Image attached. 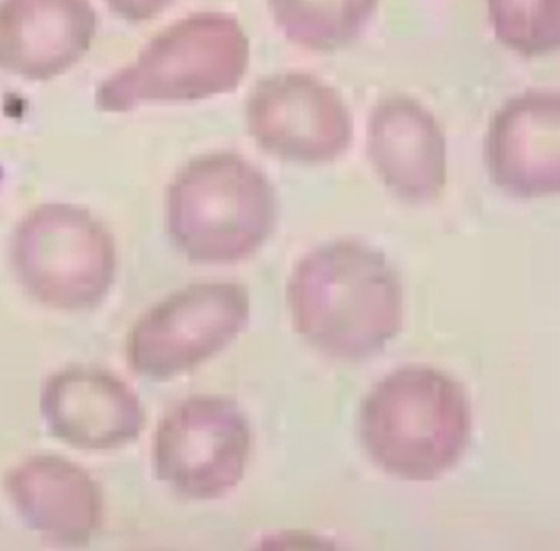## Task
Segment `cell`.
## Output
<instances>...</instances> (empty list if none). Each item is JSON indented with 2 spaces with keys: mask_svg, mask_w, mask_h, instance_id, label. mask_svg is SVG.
<instances>
[{
  "mask_svg": "<svg viewBox=\"0 0 560 551\" xmlns=\"http://www.w3.org/2000/svg\"><path fill=\"white\" fill-rule=\"evenodd\" d=\"M247 129L264 152L287 162L320 165L349 150L352 114L329 84L306 73H281L255 84Z\"/></svg>",
  "mask_w": 560,
  "mask_h": 551,
  "instance_id": "8",
  "label": "cell"
},
{
  "mask_svg": "<svg viewBox=\"0 0 560 551\" xmlns=\"http://www.w3.org/2000/svg\"><path fill=\"white\" fill-rule=\"evenodd\" d=\"M378 0H270L278 31L303 50L330 54L352 44Z\"/></svg>",
  "mask_w": 560,
  "mask_h": 551,
  "instance_id": "14",
  "label": "cell"
},
{
  "mask_svg": "<svg viewBox=\"0 0 560 551\" xmlns=\"http://www.w3.org/2000/svg\"><path fill=\"white\" fill-rule=\"evenodd\" d=\"M294 330L326 356L362 360L402 328V287L388 259L360 241L304 255L288 282Z\"/></svg>",
  "mask_w": 560,
  "mask_h": 551,
  "instance_id": "1",
  "label": "cell"
},
{
  "mask_svg": "<svg viewBox=\"0 0 560 551\" xmlns=\"http://www.w3.org/2000/svg\"><path fill=\"white\" fill-rule=\"evenodd\" d=\"M42 415L61 441L88 451L122 448L139 438L145 412L119 377L94 367L54 374L42 390Z\"/></svg>",
  "mask_w": 560,
  "mask_h": 551,
  "instance_id": "11",
  "label": "cell"
},
{
  "mask_svg": "<svg viewBox=\"0 0 560 551\" xmlns=\"http://www.w3.org/2000/svg\"><path fill=\"white\" fill-rule=\"evenodd\" d=\"M366 153L383 185L402 202L428 205L447 185V144L434 114L406 94L383 97L370 114Z\"/></svg>",
  "mask_w": 560,
  "mask_h": 551,
  "instance_id": "9",
  "label": "cell"
},
{
  "mask_svg": "<svg viewBox=\"0 0 560 551\" xmlns=\"http://www.w3.org/2000/svg\"><path fill=\"white\" fill-rule=\"evenodd\" d=\"M94 34L90 0H0V70L54 80L83 58Z\"/></svg>",
  "mask_w": 560,
  "mask_h": 551,
  "instance_id": "12",
  "label": "cell"
},
{
  "mask_svg": "<svg viewBox=\"0 0 560 551\" xmlns=\"http://www.w3.org/2000/svg\"><path fill=\"white\" fill-rule=\"evenodd\" d=\"M5 492L19 517L57 543H88L103 521L100 485L90 472L60 456L19 462L5 475Z\"/></svg>",
  "mask_w": 560,
  "mask_h": 551,
  "instance_id": "13",
  "label": "cell"
},
{
  "mask_svg": "<svg viewBox=\"0 0 560 551\" xmlns=\"http://www.w3.org/2000/svg\"><path fill=\"white\" fill-rule=\"evenodd\" d=\"M494 37L521 57L556 54L560 44V0H488Z\"/></svg>",
  "mask_w": 560,
  "mask_h": 551,
  "instance_id": "15",
  "label": "cell"
},
{
  "mask_svg": "<svg viewBox=\"0 0 560 551\" xmlns=\"http://www.w3.org/2000/svg\"><path fill=\"white\" fill-rule=\"evenodd\" d=\"M250 317L247 287L235 282L195 284L147 311L127 336V363L140 376H183L224 351Z\"/></svg>",
  "mask_w": 560,
  "mask_h": 551,
  "instance_id": "6",
  "label": "cell"
},
{
  "mask_svg": "<svg viewBox=\"0 0 560 551\" xmlns=\"http://www.w3.org/2000/svg\"><path fill=\"white\" fill-rule=\"evenodd\" d=\"M491 180L520 198H542L560 188V97L527 91L491 119L485 142Z\"/></svg>",
  "mask_w": 560,
  "mask_h": 551,
  "instance_id": "10",
  "label": "cell"
},
{
  "mask_svg": "<svg viewBox=\"0 0 560 551\" xmlns=\"http://www.w3.org/2000/svg\"><path fill=\"white\" fill-rule=\"evenodd\" d=\"M277 216L270 180L235 153H209L186 163L166 196L170 238L198 264L247 261L270 238Z\"/></svg>",
  "mask_w": 560,
  "mask_h": 551,
  "instance_id": "3",
  "label": "cell"
},
{
  "mask_svg": "<svg viewBox=\"0 0 560 551\" xmlns=\"http://www.w3.org/2000/svg\"><path fill=\"white\" fill-rule=\"evenodd\" d=\"M470 432L467 392L434 367L389 374L366 395L360 415L370 458L405 481H434L451 471L464 458Z\"/></svg>",
  "mask_w": 560,
  "mask_h": 551,
  "instance_id": "2",
  "label": "cell"
},
{
  "mask_svg": "<svg viewBox=\"0 0 560 551\" xmlns=\"http://www.w3.org/2000/svg\"><path fill=\"white\" fill-rule=\"evenodd\" d=\"M170 2L172 0H109L110 8L129 21L155 18Z\"/></svg>",
  "mask_w": 560,
  "mask_h": 551,
  "instance_id": "16",
  "label": "cell"
},
{
  "mask_svg": "<svg viewBox=\"0 0 560 551\" xmlns=\"http://www.w3.org/2000/svg\"><path fill=\"white\" fill-rule=\"evenodd\" d=\"M250 64V41L237 19L195 14L160 34L136 64L104 81L94 104L129 113L142 103L201 101L231 93Z\"/></svg>",
  "mask_w": 560,
  "mask_h": 551,
  "instance_id": "4",
  "label": "cell"
},
{
  "mask_svg": "<svg viewBox=\"0 0 560 551\" xmlns=\"http://www.w3.org/2000/svg\"><path fill=\"white\" fill-rule=\"evenodd\" d=\"M11 264L19 284L38 303L91 310L103 303L116 278V242L88 209L50 203L19 222Z\"/></svg>",
  "mask_w": 560,
  "mask_h": 551,
  "instance_id": "5",
  "label": "cell"
},
{
  "mask_svg": "<svg viewBox=\"0 0 560 551\" xmlns=\"http://www.w3.org/2000/svg\"><path fill=\"white\" fill-rule=\"evenodd\" d=\"M250 448V425L237 403L222 397H192L160 423L153 466L183 497L214 501L241 484Z\"/></svg>",
  "mask_w": 560,
  "mask_h": 551,
  "instance_id": "7",
  "label": "cell"
}]
</instances>
